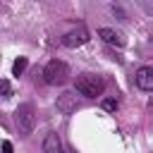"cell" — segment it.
Returning a JSON list of instances; mask_svg holds the SVG:
<instances>
[{"label":"cell","mask_w":153,"mask_h":153,"mask_svg":"<svg viewBox=\"0 0 153 153\" xmlns=\"http://www.w3.org/2000/svg\"><path fill=\"white\" fill-rule=\"evenodd\" d=\"M0 96H5V98H10V96H12V86H10V81H7V79H0Z\"/></svg>","instance_id":"obj_10"},{"label":"cell","mask_w":153,"mask_h":153,"mask_svg":"<svg viewBox=\"0 0 153 153\" xmlns=\"http://www.w3.org/2000/svg\"><path fill=\"white\" fill-rule=\"evenodd\" d=\"M62 141H60V136L55 134V131H50L48 136H45V141H43V151L45 153H62Z\"/></svg>","instance_id":"obj_8"},{"label":"cell","mask_w":153,"mask_h":153,"mask_svg":"<svg viewBox=\"0 0 153 153\" xmlns=\"http://www.w3.org/2000/svg\"><path fill=\"white\" fill-rule=\"evenodd\" d=\"M62 153H74V151L72 148H62Z\"/></svg>","instance_id":"obj_14"},{"label":"cell","mask_w":153,"mask_h":153,"mask_svg":"<svg viewBox=\"0 0 153 153\" xmlns=\"http://www.w3.org/2000/svg\"><path fill=\"white\" fill-rule=\"evenodd\" d=\"M136 86L141 91H151L153 88V67H141L136 72Z\"/></svg>","instance_id":"obj_7"},{"label":"cell","mask_w":153,"mask_h":153,"mask_svg":"<svg viewBox=\"0 0 153 153\" xmlns=\"http://www.w3.org/2000/svg\"><path fill=\"white\" fill-rule=\"evenodd\" d=\"M55 105H57V110H60L62 115H72V112H76V108H79V103H76V93H74V91H65V93H60L57 100H55Z\"/></svg>","instance_id":"obj_5"},{"label":"cell","mask_w":153,"mask_h":153,"mask_svg":"<svg viewBox=\"0 0 153 153\" xmlns=\"http://www.w3.org/2000/svg\"><path fill=\"white\" fill-rule=\"evenodd\" d=\"M26 67H29V60H26V57H17L14 65H12V74H14V76H22Z\"/></svg>","instance_id":"obj_9"},{"label":"cell","mask_w":153,"mask_h":153,"mask_svg":"<svg viewBox=\"0 0 153 153\" xmlns=\"http://www.w3.org/2000/svg\"><path fill=\"white\" fill-rule=\"evenodd\" d=\"M14 122H17L19 131H22L24 136L31 134V131L36 129V108H33L31 103H22V105L17 108V112H14Z\"/></svg>","instance_id":"obj_2"},{"label":"cell","mask_w":153,"mask_h":153,"mask_svg":"<svg viewBox=\"0 0 153 153\" xmlns=\"http://www.w3.org/2000/svg\"><path fill=\"white\" fill-rule=\"evenodd\" d=\"M103 110L115 112V110H117V100H115V98H105V100H103Z\"/></svg>","instance_id":"obj_11"},{"label":"cell","mask_w":153,"mask_h":153,"mask_svg":"<svg viewBox=\"0 0 153 153\" xmlns=\"http://www.w3.org/2000/svg\"><path fill=\"white\" fill-rule=\"evenodd\" d=\"M86 41H88V31H86L84 24H79L76 29H72L69 33L62 36V45H67V48H79V45H84Z\"/></svg>","instance_id":"obj_4"},{"label":"cell","mask_w":153,"mask_h":153,"mask_svg":"<svg viewBox=\"0 0 153 153\" xmlns=\"http://www.w3.org/2000/svg\"><path fill=\"white\" fill-rule=\"evenodd\" d=\"M67 76H69V67H67V62H62V60H50V62L45 65V69H43V79H45V84H50V86L65 84Z\"/></svg>","instance_id":"obj_3"},{"label":"cell","mask_w":153,"mask_h":153,"mask_svg":"<svg viewBox=\"0 0 153 153\" xmlns=\"http://www.w3.org/2000/svg\"><path fill=\"white\" fill-rule=\"evenodd\" d=\"M136 2L143 7V12H146V14H151V12H153V0H136Z\"/></svg>","instance_id":"obj_12"},{"label":"cell","mask_w":153,"mask_h":153,"mask_svg":"<svg viewBox=\"0 0 153 153\" xmlns=\"http://www.w3.org/2000/svg\"><path fill=\"white\" fill-rule=\"evenodd\" d=\"M98 38H103L108 45H117V48H124V45H127L124 33H122V31H115V29H110V26L98 29Z\"/></svg>","instance_id":"obj_6"},{"label":"cell","mask_w":153,"mask_h":153,"mask_svg":"<svg viewBox=\"0 0 153 153\" xmlns=\"http://www.w3.org/2000/svg\"><path fill=\"white\" fill-rule=\"evenodd\" d=\"M0 151H2V153H14V146H12V141H2Z\"/></svg>","instance_id":"obj_13"},{"label":"cell","mask_w":153,"mask_h":153,"mask_svg":"<svg viewBox=\"0 0 153 153\" xmlns=\"http://www.w3.org/2000/svg\"><path fill=\"white\" fill-rule=\"evenodd\" d=\"M103 88H105V81H103L100 76H96V74H81V76H76V81H74V91L81 93V96H86V98L100 96Z\"/></svg>","instance_id":"obj_1"}]
</instances>
